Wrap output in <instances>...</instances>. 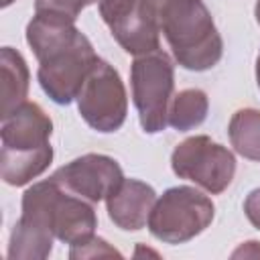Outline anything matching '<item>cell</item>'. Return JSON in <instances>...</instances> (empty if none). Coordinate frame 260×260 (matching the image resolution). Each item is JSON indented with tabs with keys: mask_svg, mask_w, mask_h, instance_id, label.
<instances>
[{
	"mask_svg": "<svg viewBox=\"0 0 260 260\" xmlns=\"http://www.w3.org/2000/svg\"><path fill=\"white\" fill-rule=\"evenodd\" d=\"M102 256H122L116 248H112L106 240H102V238H98L95 234L93 236H89L87 240H83V242H77V244H73L71 246V250H69V258H102Z\"/></svg>",
	"mask_w": 260,
	"mask_h": 260,
	"instance_id": "2e32d148",
	"label": "cell"
},
{
	"mask_svg": "<svg viewBox=\"0 0 260 260\" xmlns=\"http://www.w3.org/2000/svg\"><path fill=\"white\" fill-rule=\"evenodd\" d=\"M53 179L73 195H79L89 203H100L124 181V171L116 158L89 152L57 169Z\"/></svg>",
	"mask_w": 260,
	"mask_h": 260,
	"instance_id": "9c48e42d",
	"label": "cell"
},
{
	"mask_svg": "<svg viewBox=\"0 0 260 260\" xmlns=\"http://www.w3.org/2000/svg\"><path fill=\"white\" fill-rule=\"evenodd\" d=\"M142 14L165 35L175 61L189 71H207L223 55L221 35L201 0H138Z\"/></svg>",
	"mask_w": 260,
	"mask_h": 260,
	"instance_id": "6da1fadb",
	"label": "cell"
},
{
	"mask_svg": "<svg viewBox=\"0 0 260 260\" xmlns=\"http://www.w3.org/2000/svg\"><path fill=\"white\" fill-rule=\"evenodd\" d=\"M244 213L248 217V221L260 230V187L252 189L244 201Z\"/></svg>",
	"mask_w": 260,
	"mask_h": 260,
	"instance_id": "ac0fdd59",
	"label": "cell"
},
{
	"mask_svg": "<svg viewBox=\"0 0 260 260\" xmlns=\"http://www.w3.org/2000/svg\"><path fill=\"white\" fill-rule=\"evenodd\" d=\"M130 85L142 130L146 134L162 132L169 124V104L175 89L173 59L160 49L138 55L130 67Z\"/></svg>",
	"mask_w": 260,
	"mask_h": 260,
	"instance_id": "277c9868",
	"label": "cell"
},
{
	"mask_svg": "<svg viewBox=\"0 0 260 260\" xmlns=\"http://www.w3.org/2000/svg\"><path fill=\"white\" fill-rule=\"evenodd\" d=\"M100 0H35V12H55L77 20L81 10Z\"/></svg>",
	"mask_w": 260,
	"mask_h": 260,
	"instance_id": "e0dca14e",
	"label": "cell"
},
{
	"mask_svg": "<svg viewBox=\"0 0 260 260\" xmlns=\"http://www.w3.org/2000/svg\"><path fill=\"white\" fill-rule=\"evenodd\" d=\"M234 258H238V256H254V258H258L260 256V242H246V244H242L234 254H232Z\"/></svg>",
	"mask_w": 260,
	"mask_h": 260,
	"instance_id": "d6986e66",
	"label": "cell"
},
{
	"mask_svg": "<svg viewBox=\"0 0 260 260\" xmlns=\"http://www.w3.org/2000/svg\"><path fill=\"white\" fill-rule=\"evenodd\" d=\"M215 215L213 201L195 187H171L154 203L148 230L165 244H185L205 232Z\"/></svg>",
	"mask_w": 260,
	"mask_h": 260,
	"instance_id": "5b68a950",
	"label": "cell"
},
{
	"mask_svg": "<svg viewBox=\"0 0 260 260\" xmlns=\"http://www.w3.org/2000/svg\"><path fill=\"white\" fill-rule=\"evenodd\" d=\"M53 122L35 102H22L2 118L0 175L6 185L22 187L43 175L53 160Z\"/></svg>",
	"mask_w": 260,
	"mask_h": 260,
	"instance_id": "7a4b0ae2",
	"label": "cell"
},
{
	"mask_svg": "<svg viewBox=\"0 0 260 260\" xmlns=\"http://www.w3.org/2000/svg\"><path fill=\"white\" fill-rule=\"evenodd\" d=\"M173 173L187 179L211 195L223 193L236 175V156L223 144L205 134L189 136L171 154Z\"/></svg>",
	"mask_w": 260,
	"mask_h": 260,
	"instance_id": "8992f818",
	"label": "cell"
},
{
	"mask_svg": "<svg viewBox=\"0 0 260 260\" xmlns=\"http://www.w3.org/2000/svg\"><path fill=\"white\" fill-rule=\"evenodd\" d=\"M254 16H256V22L260 24V0H256V6H254Z\"/></svg>",
	"mask_w": 260,
	"mask_h": 260,
	"instance_id": "44dd1931",
	"label": "cell"
},
{
	"mask_svg": "<svg viewBox=\"0 0 260 260\" xmlns=\"http://www.w3.org/2000/svg\"><path fill=\"white\" fill-rule=\"evenodd\" d=\"M228 134L232 146L240 156L260 162V110L256 108L236 110L230 118Z\"/></svg>",
	"mask_w": 260,
	"mask_h": 260,
	"instance_id": "5bb4252c",
	"label": "cell"
},
{
	"mask_svg": "<svg viewBox=\"0 0 260 260\" xmlns=\"http://www.w3.org/2000/svg\"><path fill=\"white\" fill-rule=\"evenodd\" d=\"M209 100L207 93L199 87H189L173 95L169 104V126L179 132L193 130L207 118Z\"/></svg>",
	"mask_w": 260,
	"mask_h": 260,
	"instance_id": "9a60e30c",
	"label": "cell"
},
{
	"mask_svg": "<svg viewBox=\"0 0 260 260\" xmlns=\"http://www.w3.org/2000/svg\"><path fill=\"white\" fill-rule=\"evenodd\" d=\"M14 0H2V8H6V6H10Z\"/></svg>",
	"mask_w": 260,
	"mask_h": 260,
	"instance_id": "7402d4cb",
	"label": "cell"
},
{
	"mask_svg": "<svg viewBox=\"0 0 260 260\" xmlns=\"http://www.w3.org/2000/svg\"><path fill=\"white\" fill-rule=\"evenodd\" d=\"M28 83H30V75H28L24 57L12 47H2L0 51V118L8 116L22 102H26Z\"/></svg>",
	"mask_w": 260,
	"mask_h": 260,
	"instance_id": "7c38bea8",
	"label": "cell"
},
{
	"mask_svg": "<svg viewBox=\"0 0 260 260\" xmlns=\"http://www.w3.org/2000/svg\"><path fill=\"white\" fill-rule=\"evenodd\" d=\"M22 215L39 219L63 244H77L93 236L98 215L93 203L73 195L53 177L28 187L22 195Z\"/></svg>",
	"mask_w": 260,
	"mask_h": 260,
	"instance_id": "3957f363",
	"label": "cell"
},
{
	"mask_svg": "<svg viewBox=\"0 0 260 260\" xmlns=\"http://www.w3.org/2000/svg\"><path fill=\"white\" fill-rule=\"evenodd\" d=\"M100 16L118 45L138 57L160 49V30L142 14L138 0H100Z\"/></svg>",
	"mask_w": 260,
	"mask_h": 260,
	"instance_id": "30bf717a",
	"label": "cell"
},
{
	"mask_svg": "<svg viewBox=\"0 0 260 260\" xmlns=\"http://www.w3.org/2000/svg\"><path fill=\"white\" fill-rule=\"evenodd\" d=\"M256 83H258V89H260V51H258V57H256Z\"/></svg>",
	"mask_w": 260,
	"mask_h": 260,
	"instance_id": "ffe728a7",
	"label": "cell"
},
{
	"mask_svg": "<svg viewBox=\"0 0 260 260\" xmlns=\"http://www.w3.org/2000/svg\"><path fill=\"white\" fill-rule=\"evenodd\" d=\"M154 203L156 193L148 183L124 177V181L108 195L106 209L116 228L124 232H138L148 223Z\"/></svg>",
	"mask_w": 260,
	"mask_h": 260,
	"instance_id": "8fae6325",
	"label": "cell"
},
{
	"mask_svg": "<svg viewBox=\"0 0 260 260\" xmlns=\"http://www.w3.org/2000/svg\"><path fill=\"white\" fill-rule=\"evenodd\" d=\"M53 232L39 219L28 215L18 217L8 240V260H45L53 250Z\"/></svg>",
	"mask_w": 260,
	"mask_h": 260,
	"instance_id": "4fadbf2b",
	"label": "cell"
},
{
	"mask_svg": "<svg viewBox=\"0 0 260 260\" xmlns=\"http://www.w3.org/2000/svg\"><path fill=\"white\" fill-rule=\"evenodd\" d=\"M98 61L100 57L95 55L93 45L79 30L71 41L59 45L39 59L37 77L43 91L55 104L65 106L77 98L85 77Z\"/></svg>",
	"mask_w": 260,
	"mask_h": 260,
	"instance_id": "52a82bcc",
	"label": "cell"
},
{
	"mask_svg": "<svg viewBox=\"0 0 260 260\" xmlns=\"http://www.w3.org/2000/svg\"><path fill=\"white\" fill-rule=\"evenodd\" d=\"M77 110L85 124L98 132H116L128 114V95L120 73L100 59L77 93Z\"/></svg>",
	"mask_w": 260,
	"mask_h": 260,
	"instance_id": "ba28073f",
	"label": "cell"
}]
</instances>
